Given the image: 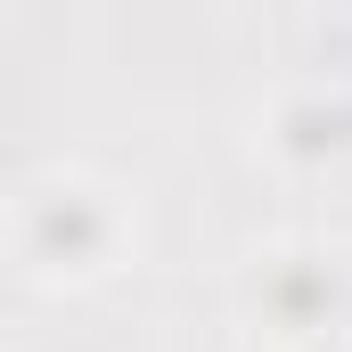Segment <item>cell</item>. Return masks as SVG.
<instances>
[{
	"label": "cell",
	"mask_w": 352,
	"mask_h": 352,
	"mask_svg": "<svg viewBox=\"0 0 352 352\" xmlns=\"http://www.w3.org/2000/svg\"><path fill=\"white\" fill-rule=\"evenodd\" d=\"M123 246V205L90 180H41L25 188V254L41 270H107Z\"/></svg>",
	"instance_id": "cell-1"
}]
</instances>
